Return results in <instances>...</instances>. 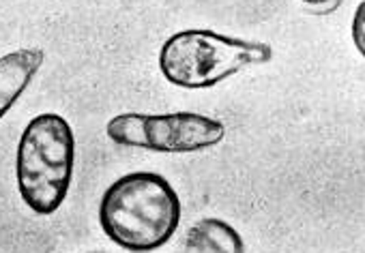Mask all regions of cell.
<instances>
[{"label": "cell", "instance_id": "cell-5", "mask_svg": "<svg viewBox=\"0 0 365 253\" xmlns=\"http://www.w3.org/2000/svg\"><path fill=\"white\" fill-rule=\"evenodd\" d=\"M43 63L46 52L39 48H24L0 56V120L26 93Z\"/></svg>", "mask_w": 365, "mask_h": 253}, {"label": "cell", "instance_id": "cell-4", "mask_svg": "<svg viewBox=\"0 0 365 253\" xmlns=\"http://www.w3.org/2000/svg\"><path fill=\"white\" fill-rule=\"evenodd\" d=\"M106 135L118 146L144 148L168 155H185L217 146L226 135V127L222 120L196 112H129L108 120Z\"/></svg>", "mask_w": 365, "mask_h": 253}, {"label": "cell", "instance_id": "cell-6", "mask_svg": "<svg viewBox=\"0 0 365 253\" xmlns=\"http://www.w3.org/2000/svg\"><path fill=\"white\" fill-rule=\"evenodd\" d=\"M180 253H245V242L230 223L200 219L187 229Z\"/></svg>", "mask_w": 365, "mask_h": 253}, {"label": "cell", "instance_id": "cell-3", "mask_svg": "<svg viewBox=\"0 0 365 253\" xmlns=\"http://www.w3.org/2000/svg\"><path fill=\"white\" fill-rule=\"evenodd\" d=\"M273 50L262 41L235 39L213 31H182L172 35L159 52L163 78L187 91L213 88L247 67L267 65Z\"/></svg>", "mask_w": 365, "mask_h": 253}, {"label": "cell", "instance_id": "cell-7", "mask_svg": "<svg viewBox=\"0 0 365 253\" xmlns=\"http://www.w3.org/2000/svg\"><path fill=\"white\" fill-rule=\"evenodd\" d=\"M350 35H352V43H354L356 52L365 58V0L359 3V7L354 9Z\"/></svg>", "mask_w": 365, "mask_h": 253}, {"label": "cell", "instance_id": "cell-8", "mask_svg": "<svg viewBox=\"0 0 365 253\" xmlns=\"http://www.w3.org/2000/svg\"><path fill=\"white\" fill-rule=\"evenodd\" d=\"M299 3L316 16H329L341 7L344 0H299Z\"/></svg>", "mask_w": 365, "mask_h": 253}, {"label": "cell", "instance_id": "cell-2", "mask_svg": "<svg viewBox=\"0 0 365 253\" xmlns=\"http://www.w3.org/2000/svg\"><path fill=\"white\" fill-rule=\"evenodd\" d=\"M76 135L54 112L35 116L22 131L16 153L18 191L35 215H54L71 187Z\"/></svg>", "mask_w": 365, "mask_h": 253}, {"label": "cell", "instance_id": "cell-1", "mask_svg": "<svg viewBox=\"0 0 365 253\" xmlns=\"http://www.w3.org/2000/svg\"><path fill=\"white\" fill-rule=\"evenodd\" d=\"M180 197L155 172H131L116 178L99 202V225L120 249L148 253L161 249L178 229Z\"/></svg>", "mask_w": 365, "mask_h": 253}]
</instances>
